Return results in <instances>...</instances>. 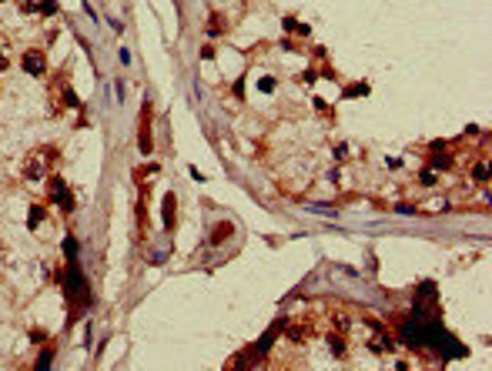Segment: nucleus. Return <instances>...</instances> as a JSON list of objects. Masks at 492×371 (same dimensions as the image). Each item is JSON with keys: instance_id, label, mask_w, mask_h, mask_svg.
<instances>
[{"instance_id": "6ab92c4d", "label": "nucleus", "mask_w": 492, "mask_h": 371, "mask_svg": "<svg viewBox=\"0 0 492 371\" xmlns=\"http://www.w3.org/2000/svg\"><path fill=\"white\" fill-rule=\"evenodd\" d=\"M3 64H7V60H3V57H0V67H3Z\"/></svg>"}, {"instance_id": "20e7f679", "label": "nucleus", "mask_w": 492, "mask_h": 371, "mask_svg": "<svg viewBox=\"0 0 492 371\" xmlns=\"http://www.w3.org/2000/svg\"><path fill=\"white\" fill-rule=\"evenodd\" d=\"M51 151H40V154H34L27 161V168H24V174H27L30 181H37V177H44V157H47Z\"/></svg>"}, {"instance_id": "9b49d317", "label": "nucleus", "mask_w": 492, "mask_h": 371, "mask_svg": "<svg viewBox=\"0 0 492 371\" xmlns=\"http://www.w3.org/2000/svg\"><path fill=\"white\" fill-rule=\"evenodd\" d=\"M40 221H44V207H34V211H30V221H27V224H30V228H37Z\"/></svg>"}, {"instance_id": "a211bd4d", "label": "nucleus", "mask_w": 492, "mask_h": 371, "mask_svg": "<svg viewBox=\"0 0 492 371\" xmlns=\"http://www.w3.org/2000/svg\"><path fill=\"white\" fill-rule=\"evenodd\" d=\"M419 177H422V184H435V174H432V171H429V168H425V171H422V174H419Z\"/></svg>"}, {"instance_id": "f257e3e1", "label": "nucleus", "mask_w": 492, "mask_h": 371, "mask_svg": "<svg viewBox=\"0 0 492 371\" xmlns=\"http://www.w3.org/2000/svg\"><path fill=\"white\" fill-rule=\"evenodd\" d=\"M402 341L412 344V348H435L442 358H456V354H465V348L456 338H449L442 328H439V321H429V314L415 311L412 318H405V324H402Z\"/></svg>"}, {"instance_id": "4468645a", "label": "nucleus", "mask_w": 492, "mask_h": 371, "mask_svg": "<svg viewBox=\"0 0 492 371\" xmlns=\"http://www.w3.org/2000/svg\"><path fill=\"white\" fill-rule=\"evenodd\" d=\"M51 354H54V348H47V351L37 358V368H47V365H51Z\"/></svg>"}, {"instance_id": "2eb2a0df", "label": "nucleus", "mask_w": 492, "mask_h": 371, "mask_svg": "<svg viewBox=\"0 0 492 371\" xmlns=\"http://www.w3.org/2000/svg\"><path fill=\"white\" fill-rule=\"evenodd\" d=\"M435 168H452V157H445V154H439V157H432Z\"/></svg>"}, {"instance_id": "0eeeda50", "label": "nucleus", "mask_w": 492, "mask_h": 371, "mask_svg": "<svg viewBox=\"0 0 492 371\" xmlns=\"http://www.w3.org/2000/svg\"><path fill=\"white\" fill-rule=\"evenodd\" d=\"M285 30H288V34H301V37H308V27H305V24H298L295 17H285Z\"/></svg>"}, {"instance_id": "f03ea898", "label": "nucleus", "mask_w": 492, "mask_h": 371, "mask_svg": "<svg viewBox=\"0 0 492 371\" xmlns=\"http://www.w3.org/2000/svg\"><path fill=\"white\" fill-rule=\"evenodd\" d=\"M51 198H54V204H60L64 211L74 207V201H70V194H67V184H64L60 177H51Z\"/></svg>"}, {"instance_id": "423d86ee", "label": "nucleus", "mask_w": 492, "mask_h": 371, "mask_svg": "<svg viewBox=\"0 0 492 371\" xmlns=\"http://www.w3.org/2000/svg\"><path fill=\"white\" fill-rule=\"evenodd\" d=\"M174 224V194H164V228Z\"/></svg>"}, {"instance_id": "1a4fd4ad", "label": "nucleus", "mask_w": 492, "mask_h": 371, "mask_svg": "<svg viewBox=\"0 0 492 371\" xmlns=\"http://www.w3.org/2000/svg\"><path fill=\"white\" fill-rule=\"evenodd\" d=\"M64 104H67V107H77V111H81V101H77V94H74L70 87H64Z\"/></svg>"}, {"instance_id": "39448f33", "label": "nucleus", "mask_w": 492, "mask_h": 371, "mask_svg": "<svg viewBox=\"0 0 492 371\" xmlns=\"http://www.w3.org/2000/svg\"><path fill=\"white\" fill-rule=\"evenodd\" d=\"M64 254H67V261H77V237L74 234L64 237Z\"/></svg>"}, {"instance_id": "dca6fc26", "label": "nucleus", "mask_w": 492, "mask_h": 371, "mask_svg": "<svg viewBox=\"0 0 492 371\" xmlns=\"http://www.w3.org/2000/svg\"><path fill=\"white\" fill-rule=\"evenodd\" d=\"M261 90H264V94H268V90H275V77H261Z\"/></svg>"}, {"instance_id": "f8f14e48", "label": "nucleus", "mask_w": 492, "mask_h": 371, "mask_svg": "<svg viewBox=\"0 0 492 371\" xmlns=\"http://www.w3.org/2000/svg\"><path fill=\"white\" fill-rule=\"evenodd\" d=\"M231 224H218V231H214V234H211V241H218V237H228V234H231Z\"/></svg>"}, {"instance_id": "f3484780", "label": "nucleus", "mask_w": 492, "mask_h": 371, "mask_svg": "<svg viewBox=\"0 0 492 371\" xmlns=\"http://www.w3.org/2000/svg\"><path fill=\"white\" fill-rule=\"evenodd\" d=\"M54 10H57L54 0H44V3H40V14H54Z\"/></svg>"}, {"instance_id": "6e6552de", "label": "nucleus", "mask_w": 492, "mask_h": 371, "mask_svg": "<svg viewBox=\"0 0 492 371\" xmlns=\"http://www.w3.org/2000/svg\"><path fill=\"white\" fill-rule=\"evenodd\" d=\"M141 151L151 154V131H147V114H144V124H141Z\"/></svg>"}, {"instance_id": "9d476101", "label": "nucleus", "mask_w": 492, "mask_h": 371, "mask_svg": "<svg viewBox=\"0 0 492 371\" xmlns=\"http://www.w3.org/2000/svg\"><path fill=\"white\" fill-rule=\"evenodd\" d=\"M472 177L486 184V177H489V168H486V164H475V168H472Z\"/></svg>"}, {"instance_id": "ddd939ff", "label": "nucleus", "mask_w": 492, "mask_h": 371, "mask_svg": "<svg viewBox=\"0 0 492 371\" xmlns=\"http://www.w3.org/2000/svg\"><path fill=\"white\" fill-rule=\"evenodd\" d=\"M221 30H225L221 27V17H211V20H208V34H221Z\"/></svg>"}, {"instance_id": "7ed1b4c3", "label": "nucleus", "mask_w": 492, "mask_h": 371, "mask_svg": "<svg viewBox=\"0 0 492 371\" xmlns=\"http://www.w3.org/2000/svg\"><path fill=\"white\" fill-rule=\"evenodd\" d=\"M24 70L34 74V77H40V74L47 70V57H44L40 51H27V54H24Z\"/></svg>"}]
</instances>
